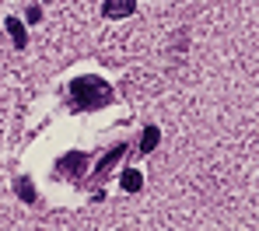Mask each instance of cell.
I'll return each instance as SVG.
<instances>
[{"label": "cell", "instance_id": "obj_1", "mask_svg": "<svg viewBox=\"0 0 259 231\" xmlns=\"http://www.w3.org/2000/svg\"><path fill=\"white\" fill-rule=\"evenodd\" d=\"M70 98L77 109H102L112 102V88L102 77H74L70 81Z\"/></svg>", "mask_w": 259, "mask_h": 231}, {"label": "cell", "instance_id": "obj_2", "mask_svg": "<svg viewBox=\"0 0 259 231\" xmlns=\"http://www.w3.org/2000/svg\"><path fill=\"white\" fill-rule=\"evenodd\" d=\"M133 7H137V0H105V18H130L133 14Z\"/></svg>", "mask_w": 259, "mask_h": 231}, {"label": "cell", "instance_id": "obj_3", "mask_svg": "<svg viewBox=\"0 0 259 231\" xmlns=\"http://www.w3.org/2000/svg\"><path fill=\"white\" fill-rule=\"evenodd\" d=\"M7 32H11V39H14V46L25 49L28 46V35H25V25L18 21V18H7Z\"/></svg>", "mask_w": 259, "mask_h": 231}, {"label": "cell", "instance_id": "obj_4", "mask_svg": "<svg viewBox=\"0 0 259 231\" xmlns=\"http://www.w3.org/2000/svg\"><path fill=\"white\" fill-rule=\"evenodd\" d=\"M140 186H144V175H140L137 168H126V172H123V189H130V193H137Z\"/></svg>", "mask_w": 259, "mask_h": 231}, {"label": "cell", "instance_id": "obj_5", "mask_svg": "<svg viewBox=\"0 0 259 231\" xmlns=\"http://www.w3.org/2000/svg\"><path fill=\"white\" fill-rule=\"evenodd\" d=\"M154 147H158V130H154V126H147V130H144V137H140V151H144V154H151Z\"/></svg>", "mask_w": 259, "mask_h": 231}, {"label": "cell", "instance_id": "obj_6", "mask_svg": "<svg viewBox=\"0 0 259 231\" xmlns=\"http://www.w3.org/2000/svg\"><path fill=\"white\" fill-rule=\"evenodd\" d=\"M119 154H123V144H116V147H112V151H109V158H105V161H98V165H95V172H98V175H105V172H109V168H112V161H116V158H119Z\"/></svg>", "mask_w": 259, "mask_h": 231}, {"label": "cell", "instance_id": "obj_7", "mask_svg": "<svg viewBox=\"0 0 259 231\" xmlns=\"http://www.w3.org/2000/svg\"><path fill=\"white\" fill-rule=\"evenodd\" d=\"M81 161H84V154H70L67 165H63V172H74V175H77V172H81Z\"/></svg>", "mask_w": 259, "mask_h": 231}, {"label": "cell", "instance_id": "obj_8", "mask_svg": "<svg viewBox=\"0 0 259 231\" xmlns=\"http://www.w3.org/2000/svg\"><path fill=\"white\" fill-rule=\"evenodd\" d=\"M21 200H25V203H32V200H35V189H32L28 179H21Z\"/></svg>", "mask_w": 259, "mask_h": 231}]
</instances>
